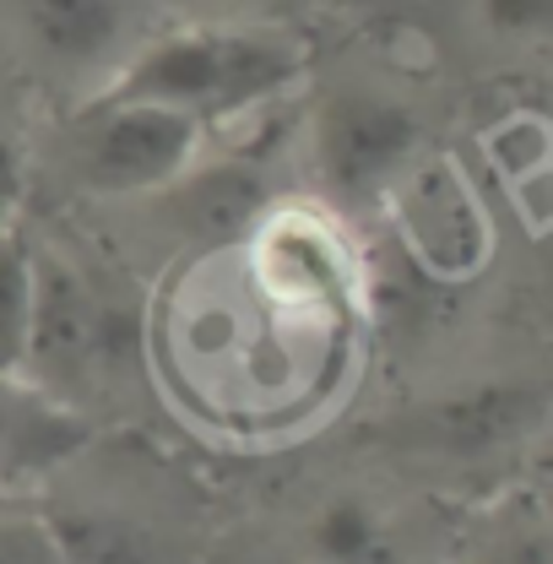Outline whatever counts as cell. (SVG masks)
Wrapping results in <instances>:
<instances>
[{"mask_svg":"<svg viewBox=\"0 0 553 564\" xmlns=\"http://www.w3.org/2000/svg\"><path fill=\"white\" fill-rule=\"evenodd\" d=\"M478 564H549V532L543 527H516L494 549H484Z\"/></svg>","mask_w":553,"mask_h":564,"instance_id":"obj_12","label":"cell"},{"mask_svg":"<svg viewBox=\"0 0 553 564\" xmlns=\"http://www.w3.org/2000/svg\"><path fill=\"white\" fill-rule=\"evenodd\" d=\"M22 185H28V180H22V158H17L11 141L0 137V223L11 217L17 202H22Z\"/></svg>","mask_w":553,"mask_h":564,"instance_id":"obj_13","label":"cell"},{"mask_svg":"<svg viewBox=\"0 0 553 564\" xmlns=\"http://www.w3.org/2000/svg\"><path fill=\"white\" fill-rule=\"evenodd\" d=\"M28 44L66 70H115L131 50L126 0H17Z\"/></svg>","mask_w":553,"mask_h":564,"instance_id":"obj_5","label":"cell"},{"mask_svg":"<svg viewBox=\"0 0 553 564\" xmlns=\"http://www.w3.org/2000/svg\"><path fill=\"white\" fill-rule=\"evenodd\" d=\"M39 304V256L11 223H0V375H22Z\"/></svg>","mask_w":553,"mask_h":564,"instance_id":"obj_9","label":"cell"},{"mask_svg":"<svg viewBox=\"0 0 553 564\" xmlns=\"http://www.w3.org/2000/svg\"><path fill=\"white\" fill-rule=\"evenodd\" d=\"M304 560L310 564H402L397 538L386 532V521L375 516V505L364 499H326L304 532Z\"/></svg>","mask_w":553,"mask_h":564,"instance_id":"obj_7","label":"cell"},{"mask_svg":"<svg viewBox=\"0 0 553 564\" xmlns=\"http://www.w3.org/2000/svg\"><path fill=\"white\" fill-rule=\"evenodd\" d=\"M202 147H207V126H196L191 115L98 93L93 109L76 120L71 174L87 196L104 202L158 196L196 174Z\"/></svg>","mask_w":553,"mask_h":564,"instance_id":"obj_2","label":"cell"},{"mask_svg":"<svg viewBox=\"0 0 553 564\" xmlns=\"http://www.w3.org/2000/svg\"><path fill=\"white\" fill-rule=\"evenodd\" d=\"M484 22L499 39H543L553 28V0H484Z\"/></svg>","mask_w":553,"mask_h":564,"instance_id":"obj_11","label":"cell"},{"mask_svg":"<svg viewBox=\"0 0 553 564\" xmlns=\"http://www.w3.org/2000/svg\"><path fill=\"white\" fill-rule=\"evenodd\" d=\"M310 66V44L272 22H202L131 44L109 70V98H137L191 115L196 126H228L267 109Z\"/></svg>","mask_w":553,"mask_h":564,"instance_id":"obj_1","label":"cell"},{"mask_svg":"<svg viewBox=\"0 0 553 564\" xmlns=\"http://www.w3.org/2000/svg\"><path fill=\"white\" fill-rule=\"evenodd\" d=\"M87 440L82 419L28 375H0V473H44Z\"/></svg>","mask_w":553,"mask_h":564,"instance_id":"obj_6","label":"cell"},{"mask_svg":"<svg viewBox=\"0 0 553 564\" xmlns=\"http://www.w3.org/2000/svg\"><path fill=\"white\" fill-rule=\"evenodd\" d=\"M423 126L386 93H337L315 126V169L332 202L364 207L413 169Z\"/></svg>","mask_w":553,"mask_h":564,"instance_id":"obj_3","label":"cell"},{"mask_svg":"<svg viewBox=\"0 0 553 564\" xmlns=\"http://www.w3.org/2000/svg\"><path fill=\"white\" fill-rule=\"evenodd\" d=\"M0 564H61L44 516H0Z\"/></svg>","mask_w":553,"mask_h":564,"instance_id":"obj_10","label":"cell"},{"mask_svg":"<svg viewBox=\"0 0 553 564\" xmlns=\"http://www.w3.org/2000/svg\"><path fill=\"white\" fill-rule=\"evenodd\" d=\"M543 423V397L527 386H478L462 397L434 402L418 419V440L434 445L445 462H488V456H516L521 440H532Z\"/></svg>","mask_w":553,"mask_h":564,"instance_id":"obj_4","label":"cell"},{"mask_svg":"<svg viewBox=\"0 0 553 564\" xmlns=\"http://www.w3.org/2000/svg\"><path fill=\"white\" fill-rule=\"evenodd\" d=\"M61 564H163L158 543L141 532L137 521L109 516V510H66L44 516Z\"/></svg>","mask_w":553,"mask_h":564,"instance_id":"obj_8","label":"cell"}]
</instances>
